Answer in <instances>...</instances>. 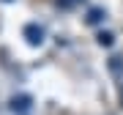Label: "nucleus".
<instances>
[{"instance_id": "f257e3e1", "label": "nucleus", "mask_w": 123, "mask_h": 115, "mask_svg": "<svg viewBox=\"0 0 123 115\" xmlns=\"http://www.w3.org/2000/svg\"><path fill=\"white\" fill-rule=\"evenodd\" d=\"M25 33L30 36V38H27V41H30V44H41V30H36V27H27Z\"/></svg>"}]
</instances>
